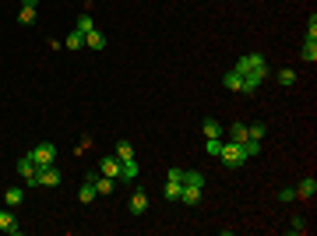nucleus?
<instances>
[{
	"label": "nucleus",
	"instance_id": "obj_6",
	"mask_svg": "<svg viewBox=\"0 0 317 236\" xmlns=\"http://www.w3.org/2000/svg\"><path fill=\"white\" fill-rule=\"evenodd\" d=\"M148 205H152V201H148V194H145V190H134V194H131V201H127L131 215H145V212H148Z\"/></svg>",
	"mask_w": 317,
	"mask_h": 236
},
{
	"label": "nucleus",
	"instance_id": "obj_21",
	"mask_svg": "<svg viewBox=\"0 0 317 236\" xmlns=\"http://www.w3.org/2000/svg\"><path fill=\"white\" fill-rule=\"evenodd\" d=\"M113 155L124 162V159H131V155H134V145H131V141H116V152H113Z\"/></svg>",
	"mask_w": 317,
	"mask_h": 236
},
{
	"label": "nucleus",
	"instance_id": "obj_22",
	"mask_svg": "<svg viewBox=\"0 0 317 236\" xmlns=\"http://www.w3.org/2000/svg\"><path fill=\"white\" fill-rule=\"evenodd\" d=\"M264 134H268V127H264V124H250V127H247V141H261Z\"/></svg>",
	"mask_w": 317,
	"mask_h": 236
},
{
	"label": "nucleus",
	"instance_id": "obj_23",
	"mask_svg": "<svg viewBox=\"0 0 317 236\" xmlns=\"http://www.w3.org/2000/svg\"><path fill=\"white\" fill-rule=\"evenodd\" d=\"M229 141H247V124H233L229 127Z\"/></svg>",
	"mask_w": 317,
	"mask_h": 236
},
{
	"label": "nucleus",
	"instance_id": "obj_8",
	"mask_svg": "<svg viewBox=\"0 0 317 236\" xmlns=\"http://www.w3.org/2000/svg\"><path fill=\"white\" fill-rule=\"evenodd\" d=\"M35 187H60L57 166H43V169H39V183H35Z\"/></svg>",
	"mask_w": 317,
	"mask_h": 236
},
{
	"label": "nucleus",
	"instance_id": "obj_30",
	"mask_svg": "<svg viewBox=\"0 0 317 236\" xmlns=\"http://www.w3.org/2000/svg\"><path fill=\"white\" fill-rule=\"evenodd\" d=\"M307 39H314V43H317V18L310 14V25H307Z\"/></svg>",
	"mask_w": 317,
	"mask_h": 236
},
{
	"label": "nucleus",
	"instance_id": "obj_7",
	"mask_svg": "<svg viewBox=\"0 0 317 236\" xmlns=\"http://www.w3.org/2000/svg\"><path fill=\"white\" fill-rule=\"evenodd\" d=\"M0 233H11V236H18V233H21V226H18L14 212H7V208H0Z\"/></svg>",
	"mask_w": 317,
	"mask_h": 236
},
{
	"label": "nucleus",
	"instance_id": "obj_27",
	"mask_svg": "<svg viewBox=\"0 0 317 236\" xmlns=\"http://www.w3.org/2000/svg\"><path fill=\"white\" fill-rule=\"evenodd\" d=\"M18 21L21 25H35V7H21L18 11Z\"/></svg>",
	"mask_w": 317,
	"mask_h": 236
},
{
	"label": "nucleus",
	"instance_id": "obj_2",
	"mask_svg": "<svg viewBox=\"0 0 317 236\" xmlns=\"http://www.w3.org/2000/svg\"><path fill=\"white\" fill-rule=\"evenodd\" d=\"M219 159H222V166H229V169H240L243 162H250L247 152H243V141H226V145L219 148Z\"/></svg>",
	"mask_w": 317,
	"mask_h": 236
},
{
	"label": "nucleus",
	"instance_id": "obj_19",
	"mask_svg": "<svg viewBox=\"0 0 317 236\" xmlns=\"http://www.w3.org/2000/svg\"><path fill=\"white\" fill-rule=\"evenodd\" d=\"M180 190H183L180 180H166V201H180Z\"/></svg>",
	"mask_w": 317,
	"mask_h": 236
},
{
	"label": "nucleus",
	"instance_id": "obj_13",
	"mask_svg": "<svg viewBox=\"0 0 317 236\" xmlns=\"http://www.w3.org/2000/svg\"><path fill=\"white\" fill-rule=\"evenodd\" d=\"M95 194H99V190H95V183H92V180H85V183H81V190H78V201H81V205H92V201H95Z\"/></svg>",
	"mask_w": 317,
	"mask_h": 236
},
{
	"label": "nucleus",
	"instance_id": "obj_20",
	"mask_svg": "<svg viewBox=\"0 0 317 236\" xmlns=\"http://www.w3.org/2000/svg\"><path fill=\"white\" fill-rule=\"evenodd\" d=\"M307 64H314L317 60V43H314V39H303V53H300Z\"/></svg>",
	"mask_w": 317,
	"mask_h": 236
},
{
	"label": "nucleus",
	"instance_id": "obj_14",
	"mask_svg": "<svg viewBox=\"0 0 317 236\" xmlns=\"http://www.w3.org/2000/svg\"><path fill=\"white\" fill-rule=\"evenodd\" d=\"M85 46H88V50H106V35H102L99 28H92V32L85 35Z\"/></svg>",
	"mask_w": 317,
	"mask_h": 236
},
{
	"label": "nucleus",
	"instance_id": "obj_1",
	"mask_svg": "<svg viewBox=\"0 0 317 236\" xmlns=\"http://www.w3.org/2000/svg\"><path fill=\"white\" fill-rule=\"evenodd\" d=\"M233 71L250 74V78H257V81H264V78H268V60H264L261 53H247V57L236 60V67H233Z\"/></svg>",
	"mask_w": 317,
	"mask_h": 236
},
{
	"label": "nucleus",
	"instance_id": "obj_9",
	"mask_svg": "<svg viewBox=\"0 0 317 236\" xmlns=\"http://www.w3.org/2000/svg\"><path fill=\"white\" fill-rule=\"evenodd\" d=\"M314 194H317V180H314V176H303V180L296 183V198H303V201H310V198H314Z\"/></svg>",
	"mask_w": 317,
	"mask_h": 236
},
{
	"label": "nucleus",
	"instance_id": "obj_5",
	"mask_svg": "<svg viewBox=\"0 0 317 236\" xmlns=\"http://www.w3.org/2000/svg\"><path fill=\"white\" fill-rule=\"evenodd\" d=\"M99 173L109 176V180H120V159H116V155H102L99 159Z\"/></svg>",
	"mask_w": 317,
	"mask_h": 236
},
{
	"label": "nucleus",
	"instance_id": "obj_33",
	"mask_svg": "<svg viewBox=\"0 0 317 236\" xmlns=\"http://www.w3.org/2000/svg\"><path fill=\"white\" fill-rule=\"evenodd\" d=\"M21 7H39V0H21Z\"/></svg>",
	"mask_w": 317,
	"mask_h": 236
},
{
	"label": "nucleus",
	"instance_id": "obj_15",
	"mask_svg": "<svg viewBox=\"0 0 317 236\" xmlns=\"http://www.w3.org/2000/svg\"><path fill=\"white\" fill-rule=\"evenodd\" d=\"M222 85H226L229 92H240V85H243V74H240V71H226V78H222Z\"/></svg>",
	"mask_w": 317,
	"mask_h": 236
},
{
	"label": "nucleus",
	"instance_id": "obj_10",
	"mask_svg": "<svg viewBox=\"0 0 317 236\" xmlns=\"http://www.w3.org/2000/svg\"><path fill=\"white\" fill-rule=\"evenodd\" d=\"M180 201H183V205H190V208H197V205H201V187H187V183H183Z\"/></svg>",
	"mask_w": 317,
	"mask_h": 236
},
{
	"label": "nucleus",
	"instance_id": "obj_26",
	"mask_svg": "<svg viewBox=\"0 0 317 236\" xmlns=\"http://www.w3.org/2000/svg\"><path fill=\"white\" fill-rule=\"evenodd\" d=\"M219 148H222V138H205V152L219 159Z\"/></svg>",
	"mask_w": 317,
	"mask_h": 236
},
{
	"label": "nucleus",
	"instance_id": "obj_32",
	"mask_svg": "<svg viewBox=\"0 0 317 236\" xmlns=\"http://www.w3.org/2000/svg\"><path fill=\"white\" fill-rule=\"evenodd\" d=\"M279 198H282V201H296V187H286V190L279 194Z\"/></svg>",
	"mask_w": 317,
	"mask_h": 236
},
{
	"label": "nucleus",
	"instance_id": "obj_11",
	"mask_svg": "<svg viewBox=\"0 0 317 236\" xmlns=\"http://www.w3.org/2000/svg\"><path fill=\"white\" fill-rule=\"evenodd\" d=\"M138 173H141V166H138V159H134V155L120 162V180H138Z\"/></svg>",
	"mask_w": 317,
	"mask_h": 236
},
{
	"label": "nucleus",
	"instance_id": "obj_29",
	"mask_svg": "<svg viewBox=\"0 0 317 236\" xmlns=\"http://www.w3.org/2000/svg\"><path fill=\"white\" fill-rule=\"evenodd\" d=\"M243 152H247V159H254V155H261V141H243Z\"/></svg>",
	"mask_w": 317,
	"mask_h": 236
},
{
	"label": "nucleus",
	"instance_id": "obj_3",
	"mask_svg": "<svg viewBox=\"0 0 317 236\" xmlns=\"http://www.w3.org/2000/svg\"><path fill=\"white\" fill-rule=\"evenodd\" d=\"M32 159H35V166L43 169V166H57V145H50V141H43V145H35L32 152Z\"/></svg>",
	"mask_w": 317,
	"mask_h": 236
},
{
	"label": "nucleus",
	"instance_id": "obj_31",
	"mask_svg": "<svg viewBox=\"0 0 317 236\" xmlns=\"http://www.w3.org/2000/svg\"><path fill=\"white\" fill-rule=\"evenodd\" d=\"M303 229H307V222H303V219H293V222H289V233H296V236H300Z\"/></svg>",
	"mask_w": 317,
	"mask_h": 236
},
{
	"label": "nucleus",
	"instance_id": "obj_25",
	"mask_svg": "<svg viewBox=\"0 0 317 236\" xmlns=\"http://www.w3.org/2000/svg\"><path fill=\"white\" fill-rule=\"evenodd\" d=\"M95 28V21H92V14H81V18H78V32H81V35H88Z\"/></svg>",
	"mask_w": 317,
	"mask_h": 236
},
{
	"label": "nucleus",
	"instance_id": "obj_12",
	"mask_svg": "<svg viewBox=\"0 0 317 236\" xmlns=\"http://www.w3.org/2000/svg\"><path fill=\"white\" fill-rule=\"evenodd\" d=\"M180 183H187V187H201V190H205V173H197V169H183Z\"/></svg>",
	"mask_w": 317,
	"mask_h": 236
},
{
	"label": "nucleus",
	"instance_id": "obj_16",
	"mask_svg": "<svg viewBox=\"0 0 317 236\" xmlns=\"http://www.w3.org/2000/svg\"><path fill=\"white\" fill-rule=\"evenodd\" d=\"M201 131H205V138H222V134H226V131H222V124H219V120H212V116L205 120V127H201Z\"/></svg>",
	"mask_w": 317,
	"mask_h": 236
},
{
	"label": "nucleus",
	"instance_id": "obj_4",
	"mask_svg": "<svg viewBox=\"0 0 317 236\" xmlns=\"http://www.w3.org/2000/svg\"><path fill=\"white\" fill-rule=\"evenodd\" d=\"M18 176H21V180H28V187H35V183H39V166H35L32 155H21V159H18Z\"/></svg>",
	"mask_w": 317,
	"mask_h": 236
},
{
	"label": "nucleus",
	"instance_id": "obj_28",
	"mask_svg": "<svg viewBox=\"0 0 317 236\" xmlns=\"http://www.w3.org/2000/svg\"><path fill=\"white\" fill-rule=\"evenodd\" d=\"M279 81H282V85H296V71H293V67H282V71H279Z\"/></svg>",
	"mask_w": 317,
	"mask_h": 236
},
{
	"label": "nucleus",
	"instance_id": "obj_18",
	"mask_svg": "<svg viewBox=\"0 0 317 236\" xmlns=\"http://www.w3.org/2000/svg\"><path fill=\"white\" fill-rule=\"evenodd\" d=\"M64 46H67V50H81V46H85V35H81V32L74 28V32H71V35L64 39Z\"/></svg>",
	"mask_w": 317,
	"mask_h": 236
},
{
	"label": "nucleus",
	"instance_id": "obj_24",
	"mask_svg": "<svg viewBox=\"0 0 317 236\" xmlns=\"http://www.w3.org/2000/svg\"><path fill=\"white\" fill-rule=\"evenodd\" d=\"M113 183H116V180H109V176H102V173H99V180H95V190H99V194H113Z\"/></svg>",
	"mask_w": 317,
	"mask_h": 236
},
{
	"label": "nucleus",
	"instance_id": "obj_17",
	"mask_svg": "<svg viewBox=\"0 0 317 236\" xmlns=\"http://www.w3.org/2000/svg\"><path fill=\"white\" fill-rule=\"evenodd\" d=\"M4 201H7V205H11V208H18V205H21V201H25V190H21V187H11V190H7V194H4Z\"/></svg>",
	"mask_w": 317,
	"mask_h": 236
}]
</instances>
